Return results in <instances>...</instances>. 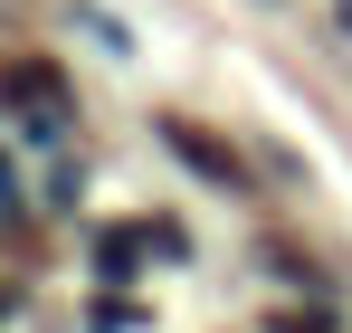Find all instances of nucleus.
I'll use <instances>...</instances> for the list:
<instances>
[{
  "label": "nucleus",
  "instance_id": "f257e3e1",
  "mask_svg": "<svg viewBox=\"0 0 352 333\" xmlns=\"http://www.w3.org/2000/svg\"><path fill=\"white\" fill-rule=\"evenodd\" d=\"M162 153L190 162L210 191H248V162H238V143H219L210 124H190V114H162Z\"/></svg>",
  "mask_w": 352,
  "mask_h": 333
},
{
  "label": "nucleus",
  "instance_id": "f03ea898",
  "mask_svg": "<svg viewBox=\"0 0 352 333\" xmlns=\"http://www.w3.org/2000/svg\"><path fill=\"white\" fill-rule=\"evenodd\" d=\"M0 114H19L29 133H48L67 114V76L48 67V57H19V67H0Z\"/></svg>",
  "mask_w": 352,
  "mask_h": 333
},
{
  "label": "nucleus",
  "instance_id": "7ed1b4c3",
  "mask_svg": "<svg viewBox=\"0 0 352 333\" xmlns=\"http://www.w3.org/2000/svg\"><path fill=\"white\" fill-rule=\"evenodd\" d=\"M143 248H153L143 228H96V277H105V286H133V277H143V267H133Z\"/></svg>",
  "mask_w": 352,
  "mask_h": 333
},
{
  "label": "nucleus",
  "instance_id": "20e7f679",
  "mask_svg": "<svg viewBox=\"0 0 352 333\" xmlns=\"http://www.w3.org/2000/svg\"><path fill=\"white\" fill-rule=\"evenodd\" d=\"M133 324H143L133 295H96V305H86V333H133Z\"/></svg>",
  "mask_w": 352,
  "mask_h": 333
},
{
  "label": "nucleus",
  "instance_id": "39448f33",
  "mask_svg": "<svg viewBox=\"0 0 352 333\" xmlns=\"http://www.w3.org/2000/svg\"><path fill=\"white\" fill-rule=\"evenodd\" d=\"M76 19H86V39H105V48H115V57L133 48V29H124V19H105V10H76Z\"/></svg>",
  "mask_w": 352,
  "mask_h": 333
},
{
  "label": "nucleus",
  "instance_id": "423d86ee",
  "mask_svg": "<svg viewBox=\"0 0 352 333\" xmlns=\"http://www.w3.org/2000/svg\"><path fill=\"white\" fill-rule=\"evenodd\" d=\"M143 238H153V257H190V238H181L172 219H143Z\"/></svg>",
  "mask_w": 352,
  "mask_h": 333
},
{
  "label": "nucleus",
  "instance_id": "0eeeda50",
  "mask_svg": "<svg viewBox=\"0 0 352 333\" xmlns=\"http://www.w3.org/2000/svg\"><path fill=\"white\" fill-rule=\"evenodd\" d=\"M267 333H333L324 314H267Z\"/></svg>",
  "mask_w": 352,
  "mask_h": 333
},
{
  "label": "nucleus",
  "instance_id": "6e6552de",
  "mask_svg": "<svg viewBox=\"0 0 352 333\" xmlns=\"http://www.w3.org/2000/svg\"><path fill=\"white\" fill-rule=\"evenodd\" d=\"M0 219H19V191H10V162H0Z\"/></svg>",
  "mask_w": 352,
  "mask_h": 333
},
{
  "label": "nucleus",
  "instance_id": "1a4fd4ad",
  "mask_svg": "<svg viewBox=\"0 0 352 333\" xmlns=\"http://www.w3.org/2000/svg\"><path fill=\"white\" fill-rule=\"evenodd\" d=\"M333 19H343V29H352V0H333Z\"/></svg>",
  "mask_w": 352,
  "mask_h": 333
}]
</instances>
